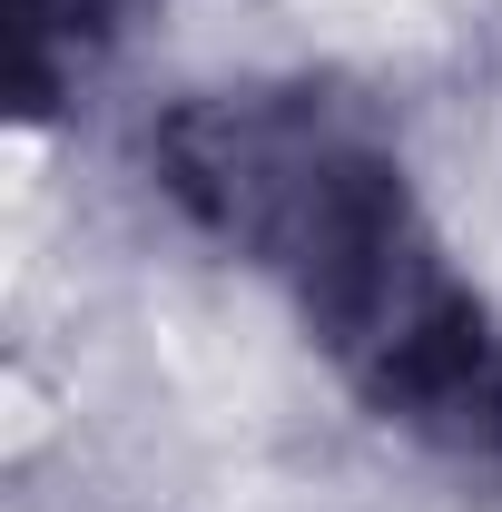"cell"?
<instances>
[{"label":"cell","instance_id":"obj_1","mask_svg":"<svg viewBox=\"0 0 502 512\" xmlns=\"http://www.w3.org/2000/svg\"><path fill=\"white\" fill-rule=\"evenodd\" d=\"M148 178L296 306L384 434L502 503V306L453 266L365 99L325 79L188 89L148 128Z\"/></svg>","mask_w":502,"mask_h":512},{"label":"cell","instance_id":"obj_2","mask_svg":"<svg viewBox=\"0 0 502 512\" xmlns=\"http://www.w3.org/2000/svg\"><path fill=\"white\" fill-rule=\"evenodd\" d=\"M158 0H10V109L20 128H50L138 40Z\"/></svg>","mask_w":502,"mask_h":512}]
</instances>
